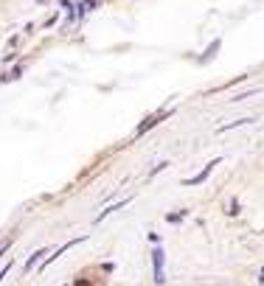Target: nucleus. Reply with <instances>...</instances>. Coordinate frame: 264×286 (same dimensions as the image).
I'll return each mask as SVG.
<instances>
[{"label":"nucleus","mask_w":264,"mask_h":286,"mask_svg":"<svg viewBox=\"0 0 264 286\" xmlns=\"http://www.w3.org/2000/svg\"><path fill=\"white\" fill-rule=\"evenodd\" d=\"M149 256H152V280H155V286H163V284H166V272H163V264H166V250L160 247V244H155Z\"/></svg>","instance_id":"nucleus-1"},{"label":"nucleus","mask_w":264,"mask_h":286,"mask_svg":"<svg viewBox=\"0 0 264 286\" xmlns=\"http://www.w3.org/2000/svg\"><path fill=\"white\" fill-rule=\"evenodd\" d=\"M222 163V158H214V160H208L205 163V168H202L200 174H197V177H191V180H183V182H180V186H200V182H205L208 177H211V172H214L216 166Z\"/></svg>","instance_id":"nucleus-2"},{"label":"nucleus","mask_w":264,"mask_h":286,"mask_svg":"<svg viewBox=\"0 0 264 286\" xmlns=\"http://www.w3.org/2000/svg\"><path fill=\"white\" fill-rule=\"evenodd\" d=\"M45 252H51L48 247H43V250L31 252V256H29V261L23 264V272H31V270H34V266H37V264H40V261H43V258H45Z\"/></svg>","instance_id":"nucleus-3"},{"label":"nucleus","mask_w":264,"mask_h":286,"mask_svg":"<svg viewBox=\"0 0 264 286\" xmlns=\"http://www.w3.org/2000/svg\"><path fill=\"white\" fill-rule=\"evenodd\" d=\"M163 118H166V112H157V115H152L149 121H141V124H138V129H135V135H143L146 129H152L155 124H160V121H163Z\"/></svg>","instance_id":"nucleus-4"},{"label":"nucleus","mask_w":264,"mask_h":286,"mask_svg":"<svg viewBox=\"0 0 264 286\" xmlns=\"http://www.w3.org/2000/svg\"><path fill=\"white\" fill-rule=\"evenodd\" d=\"M76 244H79V238H71V242L65 244V247H59V250L54 252V256H48V258H45V264H51L54 258H59V256H62V252H68V250H71V247H76ZM45 264H43V266H45Z\"/></svg>","instance_id":"nucleus-5"},{"label":"nucleus","mask_w":264,"mask_h":286,"mask_svg":"<svg viewBox=\"0 0 264 286\" xmlns=\"http://www.w3.org/2000/svg\"><path fill=\"white\" fill-rule=\"evenodd\" d=\"M219 40H214V42H211V45H208V50H205V54H202V56H200V62H208V59H211V56H216V50H219Z\"/></svg>","instance_id":"nucleus-6"},{"label":"nucleus","mask_w":264,"mask_h":286,"mask_svg":"<svg viewBox=\"0 0 264 286\" xmlns=\"http://www.w3.org/2000/svg\"><path fill=\"white\" fill-rule=\"evenodd\" d=\"M183 216H186V210H177V214H166V222L177 224V222H183Z\"/></svg>","instance_id":"nucleus-7"},{"label":"nucleus","mask_w":264,"mask_h":286,"mask_svg":"<svg viewBox=\"0 0 264 286\" xmlns=\"http://www.w3.org/2000/svg\"><path fill=\"white\" fill-rule=\"evenodd\" d=\"M253 121V118H242V121H233V124H225V126H222V132H225V129H233V126H242V124H250Z\"/></svg>","instance_id":"nucleus-8"},{"label":"nucleus","mask_w":264,"mask_h":286,"mask_svg":"<svg viewBox=\"0 0 264 286\" xmlns=\"http://www.w3.org/2000/svg\"><path fill=\"white\" fill-rule=\"evenodd\" d=\"M239 210H242V205H239V202L233 200V202H230V205H228V214H230V216H236V214H239Z\"/></svg>","instance_id":"nucleus-9"},{"label":"nucleus","mask_w":264,"mask_h":286,"mask_svg":"<svg viewBox=\"0 0 264 286\" xmlns=\"http://www.w3.org/2000/svg\"><path fill=\"white\" fill-rule=\"evenodd\" d=\"M166 166H169V160H160V163H157L155 168H152V177H155V174H160V172L166 168Z\"/></svg>","instance_id":"nucleus-10"},{"label":"nucleus","mask_w":264,"mask_h":286,"mask_svg":"<svg viewBox=\"0 0 264 286\" xmlns=\"http://www.w3.org/2000/svg\"><path fill=\"white\" fill-rule=\"evenodd\" d=\"M258 280H261V284H264V266H261V272H258Z\"/></svg>","instance_id":"nucleus-11"}]
</instances>
